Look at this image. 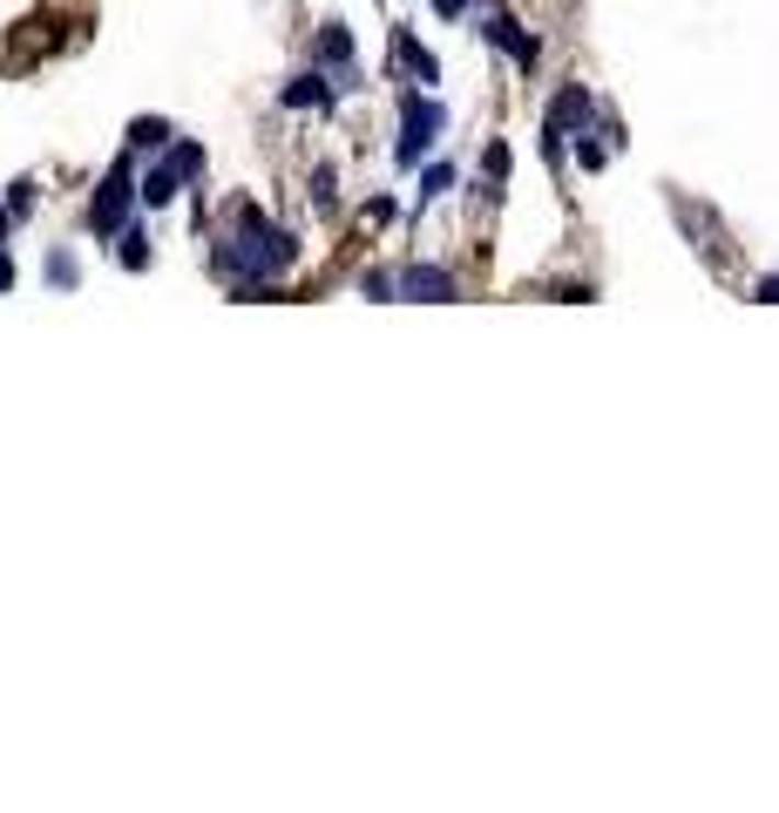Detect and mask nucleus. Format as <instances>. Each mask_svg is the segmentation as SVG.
<instances>
[{"label": "nucleus", "mask_w": 779, "mask_h": 813, "mask_svg": "<svg viewBox=\"0 0 779 813\" xmlns=\"http://www.w3.org/2000/svg\"><path fill=\"white\" fill-rule=\"evenodd\" d=\"M136 204H143V190H136L129 163H115V170L102 177V190H95V204H89V230H95V238H109V230H123Z\"/></svg>", "instance_id": "obj_1"}, {"label": "nucleus", "mask_w": 779, "mask_h": 813, "mask_svg": "<svg viewBox=\"0 0 779 813\" xmlns=\"http://www.w3.org/2000/svg\"><path fill=\"white\" fill-rule=\"evenodd\" d=\"M400 115H407V129H400V149H394V157H400V170H414L427 149H434V136H441V109L420 102V95H407Z\"/></svg>", "instance_id": "obj_2"}, {"label": "nucleus", "mask_w": 779, "mask_h": 813, "mask_svg": "<svg viewBox=\"0 0 779 813\" xmlns=\"http://www.w3.org/2000/svg\"><path fill=\"white\" fill-rule=\"evenodd\" d=\"M482 34H488V42H495L501 55H516L522 68H535V61H542V48H535V34H522V27H516V14H501V8L488 14V27H482Z\"/></svg>", "instance_id": "obj_3"}, {"label": "nucleus", "mask_w": 779, "mask_h": 813, "mask_svg": "<svg viewBox=\"0 0 779 813\" xmlns=\"http://www.w3.org/2000/svg\"><path fill=\"white\" fill-rule=\"evenodd\" d=\"M400 292H407V298H427V305H448V298H454V279H448L441 264H407V271H400Z\"/></svg>", "instance_id": "obj_4"}, {"label": "nucleus", "mask_w": 779, "mask_h": 813, "mask_svg": "<svg viewBox=\"0 0 779 813\" xmlns=\"http://www.w3.org/2000/svg\"><path fill=\"white\" fill-rule=\"evenodd\" d=\"M279 102H285V109H326V102H332V82H326L319 68H312V75H298V82H285Z\"/></svg>", "instance_id": "obj_5"}, {"label": "nucleus", "mask_w": 779, "mask_h": 813, "mask_svg": "<svg viewBox=\"0 0 779 813\" xmlns=\"http://www.w3.org/2000/svg\"><path fill=\"white\" fill-rule=\"evenodd\" d=\"M394 55H400V68H414V75H420V82H441V61L427 55V48L414 42V34H407V27L394 34Z\"/></svg>", "instance_id": "obj_6"}, {"label": "nucleus", "mask_w": 779, "mask_h": 813, "mask_svg": "<svg viewBox=\"0 0 779 813\" xmlns=\"http://www.w3.org/2000/svg\"><path fill=\"white\" fill-rule=\"evenodd\" d=\"M177 183H183V177H177L170 163H163V170H149V177H136V190H143V204H149V211H163V204L177 197Z\"/></svg>", "instance_id": "obj_7"}, {"label": "nucleus", "mask_w": 779, "mask_h": 813, "mask_svg": "<svg viewBox=\"0 0 779 813\" xmlns=\"http://www.w3.org/2000/svg\"><path fill=\"white\" fill-rule=\"evenodd\" d=\"M319 61H332V68L353 61V34H346L339 21H326V27H319Z\"/></svg>", "instance_id": "obj_8"}, {"label": "nucleus", "mask_w": 779, "mask_h": 813, "mask_svg": "<svg viewBox=\"0 0 779 813\" xmlns=\"http://www.w3.org/2000/svg\"><path fill=\"white\" fill-rule=\"evenodd\" d=\"M177 129L163 123V115H143V123H129V149H163Z\"/></svg>", "instance_id": "obj_9"}, {"label": "nucleus", "mask_w": 779, "mask_h": 813, "mask_svg": "<svg viewBox=\"0 0 779 813\" xmlns=\"http://www.w3.org/2000/svg\"><path fill=\"white\" fill-rule=\"evenodd\" d=\"M482 177H488V190H501V183H509V143H488V157H482Z\"/></svg>", "instance_id": "obj_10"}, {"label": "nucleus", "mask_w": 779, "mask_h": 813, "mask_svg": "<svg viewBox=\"0 0 779 813\" xmlns=\"http://www.w3.org/2000/svg\"><path fill=\"white\" fill-rule=\"evenodd\" d=\"M170 170H177V177L190 183V177H197V170H204V149H197V143H177V157H170Z\"/></svg>", "instance_id": "obj_11"}, {"label": "nucleus", "mask_w": 779, "mask_h": 813, "mask_svg": "<svg viewBox=\"0 0 779 813\" xmlns=\"http://www.w3.org/2000/svg\"><path fill=\"white\" fill-rule=\"evenodd\" d=\"M149 264V245L136 238V230H123V271H143Z\"/></svg>", "instance_id": "obj_12"}, {"label": "nucleus", "mask_w": 779, "mask_h": 813, "mask_svg": "<svg viewBox=\"0 0 779 813\" xmlns=\"http://www.w3.org/2000/svg\"><path fill=\"white\" fill-rule=\"evenodd\" d=\"M360 292H366V298H394V292H400V279H386V271H366Z\"/></svg>", "instance_id": "obj_13"}, {"label": "nucleus", "mask_w": 779, "mask_h": 813, "mask_svg": "<svg viewBox=\"0 0 779 813\" xmlns=\"http://www.w3.org/2000/svg\"><path fill=\"white\" fill-rule=\"evenodd\" d=\"M603 157H610V149H603V143H590V136H576V163H583V170H603Z\"/></svg>", "instance_id": "obj_14"}, {"label": "nucleus", "mask_w": 779, "mask_h": 813, "mask_svg": "<svg viewBox=\"0 0 779 813\" xmlns=\"http://www.w3.org/2000/svg\"><path fill=\"white\" fill-rule=\"evenodd\" d=\"M448 183H454V170H448V163H434V170H427V177H420V197H441V190H448Z\"/></svg>", "instance_id": "obj_15"}, {"label": "nucleus", "mask_w": 779, "mask_h": 813, "mask_svg": "<svg viewBox=\"0 0 779 813\" xmlns=\"http://www.w3.org/2000/svg\"><path fill=\"white\" fill-rule=\"evenodd\" d=\"M48 279H55V285H61V292H68V285H75V258H68V251H55V258H48Z\"/></svg>", "instance_id": "obj_16"}, {"label": "nucleus", "mask_w": 779, "mask_h": 813, "mask_svg": "<svg viewBox=\"0 0 779 813\" xmlns=\"http://www.w3.org/2000/svg\"><path fill=\"white\" fill-rule=\"evenodd\" d=\"M312 204L332 211V170H312Z\"/></svg>", "instance_id": "obj_17"}, {"label": "nucleus", "mask_w": 779, "mask_h": 813, "mask_svg": "<svg viewBox=\"0 0 779 813\" xmlns=\"http://www.w3.org/2000/svg\"><path fill=\"white\" fill-rule=\"evenodd\" d=\"M434 14H441V21H461V14H467V0H434Z\"/></svg>", "instance_id": "obj_18"}, {"label": "nucleus", "mask_w": 779, "mask_h": 813, "mask_svg": "<svg viewBox=\"0 0 779 813\" xmlns=\"http://www.w3.org/2000/svg\"><path fill=\"white\" fill-rule=\"evenodd\" d=\"M8 285H14V258H8V251H0V292H8Z\"/></svg>", "instance_id": "obj_19"}, {"label": "nucleus", "mask_w": 779, "mask_h": 813, "mask_svg": "<svg viewBox=\"0 0 779 813\" xmlns=\"http://www.w3.org/2000/svg\"><path fill=\"white\" fill-rule=\"evenodd\" d=\"M759 298H766V305H779V279H759Z\"/></svg>", "instance_id": "obj_20"}, {"label": "nucleus", "mask_w": 779, "mask_h": 813, "mask_svg": "<svg viewBox=\"0 0 779 813\" xmlns=\"http://www.w3.org/2000/svg\"><path fill=\"white\" fill-rule=\"evenodd\" d=\"M8 224H14V211H8V204H0V238H8Z\"/></svg>", "instance_id": "obj_21"}]
</instances>
